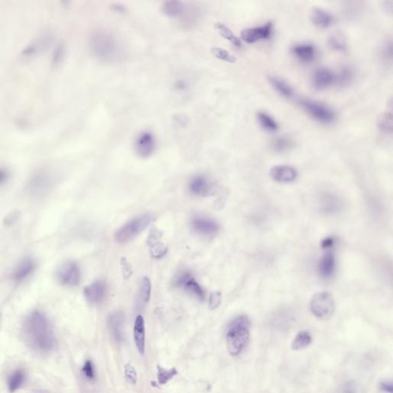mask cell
Segmentation results:
<instances>
[{
    "instance_id": "6da1fadb",
    "label": "cell",
    "mask_w": 393,
    "mask_h": 393,
    "mask_svg": "<svg viewBox=\"0 0 393 393\" xmlns=\"http://www.w3.org/2000/svg\"><path fill=\"white\" fill-rule=\"evenodd\" d=\"M25 332L32 347L48 352L55 347V339L49 320L40 311L32 312L25 323Z\"/></svg>"
},
{
    "instance_id": "7a4b0ae2",
    "label": "cell",
    "mask_w": 393,
    "mask_h": 393,
    "mask_svg": "<svg viewBox=\"0 0 393 393\" xmlns=\"http://www.w3.org/2000/svg\"><path fill=\"white\" fill-rule=\"evenodd\" d=\"M88 44L91 53L99 61L114 63L122 55L120 41L107 29H98L91 32Z\"/></svg>"
},
{
    "instance_id": "3957f363",
    "label": "cell",
    "mask_w": 393,
    "mask_h": 393,
    "mask_svg": "<svg viewBox=\"0 0 393 393\" xmlns=\"http://www.w3.org/2000/svg\"><path fill=\"white\" fill-rule=\"evenodd\" d=\"M250 320L247 316H239L230 322L226 334L227 350L230 355L237 357L247 347L250 340Z\"/></svg>"
},
{
    "instance_id": "277c9868",
    "label": "cell",
    "mask_w": 393,
    "mask_h": 393,
    "mask_svg": "<svg viewBox=\"0 0 393 393\" xmlns=\"http://www.w3.org/2000/svg\"><path fill=\"white\" fill-rule=\"evenodd\" d=\"M151 220L152 218L149 214L136 217L117 230L114 234V238L119 243L128 242L146 229Z\"/></svg>"
},
{
    "instance_id": "5b68a950",
    "label": "cell",
    "mask_w": 393,
    "mask_h": 393,
    "mask_svg": "<svg viewBox=\"0 0 393 393\" xmlns=\"http://www.w3.org/2000/svg\"><path fill=\"white\" fill-rule=\"evenodd\" d=\"M310 311L317 318L326 320L332 317L335 312V302L329 292H319L310 300Z\"/></svg>"
},
{
    "instance_id": "8992f818",
    "label": "cell",
    "mask_w": 393,
    "mask_h": 393,
    "mask_svg": "<svg viewBox=\"0 0 393 393\" xmlns=\"http://www.w3.org/2000/svg\"><path fill=\"white\" fill-rule=\"evenodd\" d=\"M300 106L312 117L314 120L322 124H329L335 119V113L326 105L311 100V99H300Z\"/></svg>"
},
{
    "instance_id": "52a82bcc",
    "label": "cell",
    "mask_w": 393,
    "mask_h": 393,
    "mask_svg": "<svg viewBox=\"0 0 393 393\" xmlns=\"http://www.w3.org/2000/svg\"><path fill=\"white\" fill-rule=\"evenodd\" d=\"M52 183V176L50 171L46 169L38 170L29 179L27 190L32 195L43 196L49 191Z\"/></svg>"
},
{
    "instance_id": "ba28073f",
    "label": "cell",
    "mask_w": 393,
    "mask_h": 393,
    "mask_svg": "<svg viewBox=\"0 0 393 393\" xmlns=\"http://www.w3.org/2000/svg\"><path fill=\"white\" fill-rule=\"evenodd\" d=\"M57 279L66 287H76L81 281L80 266L75 261H66L57 270Z\"/></svg>"
},
{
    "instance_id": "9c48e42d",
    "label": "cell",
    "mask_w": 393,
    "mask_h": 393,
    "mask_svg": "<svg viewBox=\"0 0 393 393\" xmlns=\"http://www.w3.org/2000/svg\"><path fill=\"white\" fill-rule=\"evenodd\" d=\"M157 148V140L151 131H144L139 133L134 141V149L141 158H148L152 155Z\"/></svg>"
},
{
    "instance_id": "30bf717a",
    "label": "cell",
    "mask_w": 393,
    "mask_h": 393,
    "mask_svg": "<svg viewBox=\"0 0 393 393\" xmlns=\"http://www.w3.org/2000/svg\"><path fill=\"white\" fill-rule=\"evenodd\" d=\"M273 32V23L267 22L265 24L256 27L247 28L241 32V38L248 44L257 43L261 40H267L271 38Z\"/></svg>"
},
{
    "instance_id": "8fae6325",
    "label": "cell",
    "mask_w": 393,
    "mask_h": 393,
    "mask_svg": "<svg viewBox=\"0 0 393 393\" xmlns=\"http://www.w3.org/2000/svg\"><path fill=\"white\" fill-rule=\"evenodd\" d=\"M174 285L184 289L185 291L196 297L198 300H204L205 299V291L189 272L184 271L179 273L174 280Z\"/></svg>"
},
{
    "instance_id": "7c38bea8",
    "label": "cell",
    "mask_w": 393,
    "mask_h": 393,
    "mask_svg": "<svg viewBox=\"0 0 393 393\" xmlns=\"http://www.w3.org/2000/svg\"><path fill=\"white\" fill-rule=\"evenodd\" d=\"M335 80L336 75L332 71L326 68H320L317 69L312 75V87L316 90H324L335 83Z\"/></svg>"
},
{
    "instance_id": "4fadbf2b",
    "label": "cell",
    "mask_w": 393,
    "mask_h": 393,
    "mask_svg": "<svg viewBox=\"0 0 393 393\" xmlns=\"http://www.w3.org/2000/svg\"><path fill=\"white\" fill-rule=\"evenodd\" d=\"M293 56L303 63H310L317 56V49L311 43H298L291 48Z\"/></svg>"
},
{
    "instance_id": "5bb4252c",
    "label": "cell",
    "mask_w": 393,
    "mask_h": 393,
    "mask_svg": "<svg viewBox=\"0 0 393 393\" xmlns=\"http://www.w3.org/2000/svg\"><path fill=\"white\" fill-rule=\"evenodd\" d=\"M106 294V284L104 281H96L84 288L86 300L92 304L102 303Z\"/></svg>"
},
{
    "instance_id": "9a60e30c",
    "label": "cell",
    "mask_w": 393,
    "mask_h": 393,
    "mask_svg": "<svg viewBox=\"0 0 393 393\" xmlns=\"http://www.w3.org/2000/svg\"><path fill=\"white\" fill-rule=\"evenodd\" d=\"M310 19L312 24L320 29H328L335 22V18L330 12L319 7H313L311 9Z\"/></svg>"
},
{
    "instance_id": "2e32d148",
    "label": "cell",
    "mask_w": 393,
    "mask_h": 393,
    "mask_svg": "<svg viewBox=\"0 0 393 393\" xmlns=\"http://www.w3.org/2000/svg\"><path fill=\"white\" fill-rule=\"evenodd\" d=\"M270 174L273 180L276 182L289 183L294 182L298 176V172L290 165H277L271 168Z\"/></svg>"
},
{
    "instance_id": "e0dca14e",
    "label": "cell",
    "mask_w": 393,
    "mask_h": 393,
    "mask_svg": "<svg viewBox=\"0 0 393 393\" xmlns=\"http://www.w3.org/2000/svg\"><path fill=\"white\" fill-rule=\"evenodd\" d=\"M193 229L196 233L205 236H213L219 231V226L213 220L196 217L191 221Z\"/></svg>"
},
{
    "instance_id": "ac0fdd59",
    "label": "cell",
    "mask_w": 393,
    "mask_h": 393,
    "mask_svg": "<svg viewBox=\"0 0 393 393\" xmlns=\"http://www.w3.org/2000/svg\"><path fill=\"white\" fill-rule=\"evenodd\" d=\"M36 264L32 258H26L18 263L12 273V278L16 282H23L35 270Z\"/></svg>"
},
{
    "instance_id": "d6986e66",
    "label": "cell",
    "mask_w": 393,
    "mask_h": 393,
    "mask_svg": "<svg viewBox=\"0 0 393 393\" xmlns=\"http://www.w3.org/2000/svg\"><path fill=\"white\" fill-rule=\"evenodd\" d=\"M189 191L194 195H209L213 191V185L206 176L196 175L190 182Z\"/></svg>"
},
{
    "instance_id": "ffe728a7",
    "label": "cell",
    "mask_w": 393,
    "mask_h": 393,
    "mask_svg": "<svg viewBox=\"0 0 393 393\" xmlns=\"http://www.w3.org/2000/svg\"><path fill=\"white\" fill-rule=\"evenodd\" d=\"M125 323V314L123 312H117L112 314L108 319V326L111 335L115 341L122 343L125 340L123 326Z\"/></svg>"
},
{
    "instance_id": "44dd1931",
    "label": "cell",
    "mask_w": 393,
    "mask_h": 393,
    "mask_svg": "<svg viewBox=\"0 0 393 393\" xmlns=\"http://www.w3.org/2000/svg\"><path fill=\"white\" fill-rule=\"evenodd\" d=\"M52 38L50 33L43 34V35L32 42L30 44L28 45L22 52V55L25 58H27V57L36 55L51 43Z\"/></svg>"
},
{
    "instance_id": "7402d4cb",
    "label": "cell",
    "mask_w": 393,
    "mask_h": 393,
    "mask_svg": "<svg viewBox=\"0 0 393 393\" xmlns=\"http://www.w3.org/2000/svg\"><path fill=\"white\" fill-rule=\"evenodd\" d=\"M134 340L137 351L141 355H144L145 350V320L142 315L137 316L134 321Z\"/></svg>"
},
{
    "instance_id": "603a6c76",
    "label": "cell",
    "mask_w": 393,
    "mask_h": 393,
    "mask_svg": "<svg viewBox=\"0 0 393 393\" xmlns=\"http://www.w3.org/2000/svg\"><path fill=\"white\" fill-rule=\"evenodd\" d=\"M318 273L320 276L325 279L331 278L335 272L336 259L333 253L327 252L323 255V258L319 261Z\"/></svg>"
},
{
    "instance_id": "cb8c5ba5",
    "label": "cell",
    "mask_w": 393,
    "mask_h": 393,
    "mask_svg": "<svg viewBox=\"0 0 393 393\" xmlns=\"http://www.w3.org/2000/svg\"><path fill=\"white\" fill-rule=\"evenodd\" d=\"M162 10L167 16L179 18L186 12V6L183 2L166 1L162 3Z\"/></svg>"
},
{
    "instance_id": "d4e9b609",
    "label": "cell",
    "mask_w": 393,
    "mask_h": 393,
    "mask_svg": "<svg viewBox=\"0 0 393 393\" xmlns=\"http://www.w3.org/2000/svg\"><path fill=\"white\" fill-rule=\"evenodd\" d=\"M268 81L272 87L280 95H282L284 98H293L294 92H293V89H292L291 86L287 82L284 81V80L279 78V77L273 76V75L268 77Z\"/></svg>"
},
{
    "instance_id": "484cf974",
    "label": "cell",
    "mask_w": 393,
    "mask_h": 393,
    "mask_svg": "<svg viewBox=\"0 0 393 393\" xmlns=\"http://www.w3.org/2000/svg\"><path fill=\"white\" fill-rule=\"evenodd\" d=\"M328 45L332 50L339 52H345L347 50V40L343 32L336 31L328 38Z\"/></svg>"
},
{
    "instance_id": "4316f807",
    "label": "cell",
    "mask_w": 393,
    "mask_h": 393,
    "mask_svg": "<svg viewBox=\"0 0 393 393\" xmlns=\"http://www.w3.org/2000/svg\"><path fill=\"white\" fill-rule=\"evenodd\" d=\"M26 372L23 369L14 371L8 379V388L11 392H15L24 385L26 382Z\"/></svg>"
},
{
    "instance_id": "83f0119b",
    "label": "cell",
    "mask_w": 393,
    "mask_h": 393,
    "mask_svg": "<svg viewBox=\"0 0 393 393\" xmlns=\"http://www.w3.org/2000/svg\"><path fill=\"white\" fill-rule=\"evenodd\" d=\"M215 28L221 34V36L230 42L232 45L238 48H241L242 46L241 40L232 32L231 29L228 26L222 23H217L215 24Z\"/></svg>"
},
{
    "instance_id": "f1b7e54d",
    "label": "cell",
    "mask_w": 393,
    "mask_h": 393,
    "mask_svg": "<svg viewBox=\"0 0 393 393\" xmlns=\"http://www.w3.org/2000/svg\"><path fill=\"white\" fill-rule=\"evenodd\" d=\"M257 117H258V122H259L261 126L266 131H270V132H275L279 128V125H278V123L275 121V119L271 115L264 112V111H259V112H258Z\"/></svg>"
},
{
    "instance_id": "f546056e",
    "label": "cell",
    "mask_w": 393,
    "mask_h": 393,
    "mask_svg": "<svg viewBox=\"0 0 393 393\" xmlns=\"http://www.w3.org/2000/svg\"><path fill=\"white\" fill-rule=\"evenodd\" d=\"M312 341V336L308 331H300L297 334L293 342H292L291 349L295 351L305 349L311 344Z\"/></svg>"
},
{
    "instance_id": "4dcf8cb0",
    "label": "cell",
    "mask_w": 393,
    "mask_h": 393,
    "mask_svg": "<svg viewBox=\"0 0 393 393\" xmlns=\"http://www.w3.org/2000/svg\"><path fill=\"white\" fill-rule=\"evenodd\" d=\"M353 78V69L349 66H344L340 69L338 75H336L335 83L340 87H346L351 84Z\"/></svg>"
},
{
    "instance_id": "1f68e13d",
    "label": "cell",
    "mask_w": 393,
    "mask_h": 393,
    "mask_svg": "<svg viewBox=\"0 0 393 393\" xmlns=\"http://www.w3.org/2000/svg\"><path fill=\"white\" fill-rule=\"evenodd\" d=\"M158 383L160 385H165L171 381L175 376L179 374L175 367L170 369H165V368L158 365Z\"/></svg>"
},
{
    "instance_id": "d6a6232c",
    "label": "cell",
    "mask_w": 393,
    "mask_h": 393,
    "mask_svg": "<svg viewBox=\"0 0 393 393\" xmlns=\"http://www.w3.org/2000/svg\"><path fill=\"white\" fill-rule=\"evenodd\" d=\"M151 285L149 279L144 278L141 283L140 290L139 293V301L141 304L145 305L148 303L151 297Z\"/></svg>"
},
{
    "instance_id": "836d02e7",
    "label": "cell",
    "mask_w": 393,
    "mask_h": 393,
    "mask_svg": "<svg viewBox=\"0 0 393 393\" xmlns=\"http://www.w3.org/2000/svg\"><path fill=\"white\" fill-rule=\"evenodd\" d=\"M272 147L277 152H285L293 147V141L286 136H281L273 141Z\"/></svg>"
},
{
    "instance_id": "e575fe53",
    "label": "cell",
    "mask_w": 393,
    "mask_h": 393,
    "mask_svg": "<svg viewBox=\"0 0 393 393\" xmlns=\"http://www.w3.org/2000/svg\"><path fill=\"white\" fill-rule=\"evenodd\" d=\"M211 53L215 58L221 61L228 63H236L237 58L234 55H232L228 51L220 47H213L211 49Z\"/></svg>"
},
{
    "instance_id": "d590c367",
    "label": "cell",
    "mask_w": 393,
    "mask_h": 393,
    "mask_svg": "<svg viewBox=\"0 0 393 393\" xmlns=\"http://www.w3.org/2000/svg\"><path fill=\"white\" fill-rule=\"evenodd\" d=\"M379 128L383 132L391 134L392 131V114L386 112L380 116L378 121Z\"/></svg>"
},
{
    "instance_id": "8d00e7d4",
    "label": "cell",
    "mask_w": 393,
    "mask_h": 393,
    "mask_svg": "<svg viewBox=\"0 0 393 393\" xmlns=\"http://www.w3.org/2000/svg\"><path fill=\"white\" fill-rule=\"evenodd\" d=\"M338 393H363V389L357 382L346 381L340 386Z\"/></svg>"
},
{
    "instance_id": "74e56055",
    "label": "cell",
    "mask_w": 393,
    "mask_h": 393,
    "mask_svg": "<svg viewBox=\"0 0 393 393\" xmlns=\"http://www.w3.org/2000/svg\"><path fill=\"white\" fill-rule=\"evenodd\" d=\"M125 379L128 383L131 384H136L137 381V372H136L135 368L134 366L130 364V363H127L125 366Z\"/></svg>"
},
{
    "instance_id": "f35d334b",
    "label": "cell",
    "mask_w": 393,
    "mask_h": 393,
    "mask_svg": "<svg viewBox=\"0 0 393 393\" xmlns=\"http://www.w3.org/2000/svg\"><path fill=\"white\" fill-rule=\"evenodd\" d=\"M83 372L86 378L94 380L95 378V368L93 363L90 360H86L83 366Z\"/></svg>"
},
{
    "instance_id": "ab89813d",
    "label": "cell",
    "mask_w": 393,
    "mask_h": 393,
    "mask_svg": "<svg viewBox=\"0 0 393 393\" xmlns=\"http://www.w3.org/2000/svg\"><path fill=\"white\" fill-rule=\"evenodd\" d=\"M392 40H389L385 43L384 46L382 49V54L383 58L386 60H392Z\"/></svg>"
},
{
    "instance_id": "60d3db41",
    "label": "cell",
    "mask_w": 393,
    "mask_h": 393,
    "mask_svg": "<svg viewBox=\"0 0 393 393\" xmlns=\"http://www.w3.org/2000/svg\"><path fill=\"white\" fill-rule=\"evenodd\" d=\"M221 301V294L219 292H215V293H212L210 295V301H209V305H210V308L211 309H216Z\"/></svg>"
},
{
    "instance_id": "b9f144b4",
    "label": "cell",
    "mask_w": 393,
    "mask_h": 393,
    "mask_svg": "<svg viewBox=\"0 0 393 393\" xmlns=\"http://www.w3.org/2000/svg\"><path fill=\"white\" fill-rule=\"evenodd\" d=\"M10 178V172L5 167H0V186L4 185Z\"/></svg>"
},
{
    "instance_id": "7bdbcfd3",
    "label": "cell",
    "mask_w": 393,
    "mask_h": 393,
    "mask_svg": "<svg viewBox=\"0 0 393 393\" xmlns=\"http://www.w3.org/2000/svg\"><path fill=\"white\" fill-rule=\"evenodd\" d=\"M65 54V47L63 45H60L55 50L53 55V62L55 63H60Z\"/></svg>"
},
{
    "instance_id": "ee69618b",
    "label": "cell",
    "mask_w": 393,
    "mask_h": 393,
    "mask_svg": "<svg viewBox=\"0 0 393 393\" xmlns=\"http://www.w3.org/2000/svg\"><path fill=\"white\" fill-rule=\"evenodd\" d=\"M334 244H335V239L333 238H326L322 241L321 247L324 250H328V249L332 248Z\"/></svg>"
},
{
    "instance_id": "f6af8a7d",
    "label": "cell",
    "mask_w": 393,
    "mask_h": 393,
    "mask_svg": "<svg viewBox=\"0 0 393 393\" xmlns=\"http://www.w3.org/2000/svg\"><path fill=\"white\" fill-rule=\"evenodd\" d=\"M380 389L382 392L392 393V384L390 382L383 381L380 383Z\"/></svg>"
},
{
    "instance_id": "bcb514c9",
    "label": "cell",
    "mask_w": 393,
    "mask_h": 393,
    "mask_svg": "<svg viewBox=\"0 0 393 393\" xmlns=\"http://www.w3.org/2000/svg\"><path fill=\"white\" fill-rule=\"evenodd\" d=\"M187 86H187L186 83L183 81H179L175 85L176 89H179V90L180 91H184L185 89H186Z\"/></svg>"
},
{
    "instance_id": "7dc6e473",
    "label": "cell",
    "mask_w": 393,
    "mask_h": 393,
    "mask_svg": "<svg viewBox=\"0 0 393 393\" xmlns=\"http://www.w3.org/2000/svg\"><path fill=\"white\" fill-rule=\"evenodd\" d=\"M389 1H386L384 3V7L386 9V12H389L392 14L393 9V2H391L390 5H389Z\"/></svg>"
}]
</instances>
